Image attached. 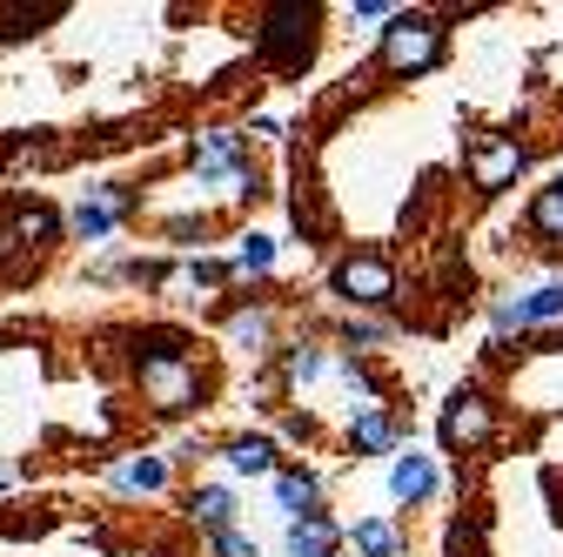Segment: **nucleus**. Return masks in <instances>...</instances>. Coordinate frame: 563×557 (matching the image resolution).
Instances as JSON below:
<instances>
[{"instance_id": "nucleus-9", "label": "nucleus", "mask_w": 563, "mask_h": 557, "mask_svg": "<svg viewBox=\"0 0 563 557\" xmlns=\"http://www.w3.org/2000/svg\"><path fill=\"white\" fill-rule=\"evenodd\" d=\"M275 498H282V511L302 524L309 504H316V477H309V470H282V477H275Z\"/></svg>"}, {"instance_id": "nucleus-15", "label": "nucleus", "mask_w": 563, "mask_h": 557, "mask_svg": "<svg viewBox=\"0 0 563 557\" xmlns=\"http://www.w3.org/2000/svg\"><path fill=\"white\" fill-rule=\"evenodd\" d=\"M296 41L309 47V14H275V21H268V47H275V54H289Z\"/></svg>"}, {"instance_id": "nucleus-2", "label": "nucleus", "mask_w": 563, "mask_h": 557, "mask_svg": "<svg viewBox=\"0 0 563 557\" xmlns=\"http://www.w3.org/2000/svg\"><path fill=\"white\" fill-rule=\"evenodd\" d=\"M141 396L155 409H188L201 396V376L188 357H141Z\"/></svg>"}, {"instance_id": "nucleus-11", "label": "nucleus", "mask_w": 563, "mask_h": 557, "mask_svg": "<svg viewBox=\"0 0 563 557\" xmlns=\"http://www.w3.org/2000/svg\"><path fill=\"white\" fill-rule=\"evenodd\" d=\"M229 463H235L242 477H268V470H275V444H268V437H242V444H229Z\"/></svg>"}, {"instance_id": "nucleus-19", "label": "nucleus", "mask_w": 563, "mask_h": 557, "mask_svg": "<svg viewBox=\"0 0 563 557\" xmlns=\"http://www.w3.org/2000/svg\"><path fill=\"white\" fill-rule=\"evenodd\" d=\"M268 262H275V242H268V236H249V242L235 249V269H249V275L268 269Z\"/></svg>"}, {"instance_id": "nucleus-4", "label": "nucleus", "mask_w": 563, "mask_h": 557, "mask_svg": "<svg viewBox=\"0 0 563 557\" xmlns=\"http://www.w3.org/2000/svg\"><path fill=\"white\" fill-rule=\"evenodd\" d=\"M128 208H134V195H128V188H95V195L75 208V216H67V236H75V242H101V236L128 216Z\"/></svg>"}, {"instance_id": "nucleus-13", "label": "nucleus", "mask_w": 563, "mask_h": 557, "mask_svg": "<svg viewBox=\"0 0 563 557\" xmlns=\"http://www.w3.org/2000/svg\"><path fill=\"white\" fill-rule=\"evenodd\" d=\"M195 524H208V531H229V517H235V498L229 491H216V483H208V491H195Z\"/></svg>"}, {"instance_id": "nucleus-16", "label": "nucleus", "mask_w": 563, "mask_h": 557, "mask_svg": "<svg viewBox=\"0 0 563 557\" xmlns=\"http://www.w3.org/2000/svg\"><path fill=\"white\" fill-rule=\"evenodd\" d=\"M356 550H363V557H389V550H396V524H389V517L356 524Z\"/></svg>"}, {"instance_id": "nucleus-12", "label": "nucleus", "mask_w": 563, "mask_h": 557, "mask_svg": "<svg viewBox=\"0 0 563 557\" xmlns=\"http://www.w3.org/2000/svg\"><path fill=\"white\" fill-rule=\"evenodd\" d=\"M114 483H121V491H162V483H168V463H162V457H134V463L114 470Z\"/></svg>"}, {"instance_id": "nucleus-1", "label": "nucleus", "mask_w": 563, "mask_h": 557, "mask_svg": "<svg viewBox=\"0 0 563 557\" xmlns=\"http://www.w3.org/2000/svg\"><path fill=\"white\" fill-rule=\"evenodd\" d=\"M443 61V28L422 21V14H396L383 28V67L389 75H430V67Z\"/></svg>"}, {"instance_id": "nucleus-21", "label": "nucleus", "mask_w": 563, "mask_h": 557, "mask_svg": "<svg viewBox=\"0 0 563 557\" xmlns=\"http://www.w3.org/2000/svg\"><path fill=\"white\" fill-rule=\"evenodd\" d=\"M216 550H222V557H262V544H255V537H242L235 524H229V531H216Z\"/></svg>"}, {"instance_id": "nucleus-18", "label": "nucleus", "mask_w": 563, "mask_h": 557, "mask_svg": "<svg viewBox=\"0 0 563 557\" xmlns=\"http://www.w3.org/2000/svg\"><path fill=\"white\" fill-rule=\"evenodd\" d=\"M389 444H396V424H389L383 409H369L363 424H356V450H389Z\"/></svg>"}, {"instance_id": "nucleus-14", "label": "nucleus", "mask_w": 563, "mask_h": 557, "mask_svg": "<svg viewBox=\"0 0 563 557\" xmlns=\"http://www.w3.org/2000/svg\"><path fill=\"white\" fill-rule=\"evenodd\" d=\"M530 222H537V236H550V242H563V182L537 195V208H530Z\"/></svg>"}, {"instance_id": "nucleus-8", "label": "nucleus", "mask_w": 563, "mask_h": 557, "mask_svg": "<svg viewBox=\"0 0 563 557\" xmlns=\"http://www.w3.org/2000/svg\"><path fill=\"white\" fill-rule=\"evenodd\" d=\"M60 229H67V222L54 216V208H41V201H34V208H21V216H14V242H27V249H47V242H54Z\"/></svg>"}, {"instance_id": "nucleus-22", "label": "nucleus", "mask_w": 563, "mask_h": 557, "mask_svg": "<svg viewBox=\"0 0 563 557\" xmlns=\"http://www.w3.org/2000/svg\"><path fill=\"white\" fill-rule=\"evenodd\" d=\"M289 376H296V383H316V376H322V357H316V350H296V357H289Z\"/></svg>"}, {"instance_id": "nucleus-10", "label": "nucleus", "mask_w": 563, "mask_h": 557, "mask_svg": "<svg viewBox=\"0 0 563 557\" xmlns=\"http://www.w3.org/2000/svg\"><path fill=\"white\" fill-rule=\"evenodd\" d=\"M389 483H396V498H430L437 491V470H430V457H402Z\"/></svg>"}, {"instance_id": "nucleus-7", "label": "nucleus", "mask_w": 563, "mask_h": 557, "mask_svg": "<svg viewBox=\"0 0 563 557\" xmlns=\"http://www.w3.org/2000/svg\"><path fill=\"white\" fill-rule=\"evenodd\" d=\"M335 537H342V531H335L329 517H302V524L289 531V557H329Z\"/></svg>"}, {"instance_id": "nucleus-6", "label": "nucleus", "mask_w": 563, "mask_h": 557, "mask_svg": "<svg viewBox=\"0 0 563 557\" xmlns=\"http://www.w3.org/2000/svg\"><path fill=\"white\" fill-rule=\"evenodd\" d=\"M523 149L517 142H470V182L476 188H504V182H517L523 175Z\"/></svg>"}, {"instance_id": "nucleus-3", "label": "nucleus", "mask_w": 563, "mask_h": 557, "mask_svg": "<svg viewBox=\"0 0 563 557\" xmlns=\"http://www.w3.org/2000/svg\"><path fill=\"white\" fill-rule=\"evenodd\" d=\"M335 290H342L349 303H389V296H396V269H389L383 255H349V262L335 269Z\"/></svg>"}, {"instance_id": "nucleus-5", "label": "nucleus", "mask_w": 563, "mask_h": 557, "mask_svg": "<svg viewBox=\"0 0 563 557\" xmlns=\"http://www.w3.org/2000/svg\"><path fill=\"white\" fill-rule=\"evenodd\" d=\"M489 430H497L489 403H483V396H470V390H456V396H450V409H443V437H450V444H463V450H476V444H489Z\"/></svg>"}, {"instance_id": "nucleus-20", "label": "nucleus", "mask_w": 563, "mask_h": 557, "mask_svg": "<svg viewBox=\"0 0 563 557\" xmlns=\"http://www.w3.org/2000/svg\"><path fill=\"white\" fill-rule=\"evenodd\" d=\"M229 336L255 350V342H268V316H262V309H255V316H235V323H229Z\"/></svg>"}, {"instance_id": "nucleus-17", "label": "nucleus", "mask_w": 563, "mask_h": 557, "mask_svg": "<svg viewBox=\"0 0 563 557\" xmlns=\"http://www.w3.org/2000/svg\"><path fill=\"white\" fill-rule=\"evenodd\" d=\"M517 316H523V323H550V316H563V283H543L537 296H523Z\"/></svg>"}]
</instances>
